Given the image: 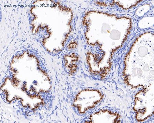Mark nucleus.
I'll list each match as a JSON object with an SVG mask.
<instances>
[{"label":"nucleus","mask_w":154,"mask_h":123,"mask_svg":"<svg viewBox=\"0 0 154 123\" xmlns=\"http://www.w3.org/2000/svg\"><path fill=\"white\" fill-rule=\"evenodd\" d=\"M101 98V95L95 90H86L77 96L75 103L79 111L83 112L97 104Z\"/></svg>","instance_id":"nucleus-1"},{"label":"nucleus","mask_w":154,"mask_h":123,"mask_svg":"<svg viewBox=\"0 0 154 123\" xmlns=\"http://www.w3.org/2000/svg\"><path fill=\"white\" fill-rule=\"evenodd\" d=\"M116 119V116L113 113L108 111H102L94 114L91 120L94 123H110L115 122Z\"/></svg>","instance_id":"nucleus-2"}]
</instances>
